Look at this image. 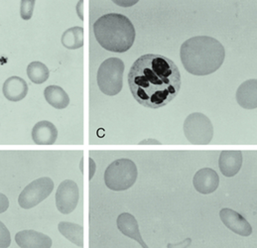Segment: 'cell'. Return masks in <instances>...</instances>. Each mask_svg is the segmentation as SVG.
Segmentation results:
<instances>
[{"instance_id":"obj_10","label":"cell","mask_w":257,"mask_h":248,"mask_svg":"<svg viewBox=\"0 0 257 248\" xmlns=\"http://www.w3.org/2000/svg\"><path fill=\"white\" fill-rule=\"evenodd\" d=\"M193 185L197 192L209 195L216 191L219 185V177L214 169L203 168L199 170L193 179Z\"/></svg>"},{"instance_id":"obj_15","label":"cell","mask_w":257,"mask_h":248,"mask_svg":"<svg viewBox=\"0 0 257 248\" xmlns=\"http://www.w3.org/2000/svg\"><path fill=\"white\" fill-rule=\"evenodd\" d=\"M236 101L245 109L257 108V80L251 79L241 83L236 90Z\"/></svg>"},{"instance_id":"obj_23","label":"cell","mask_w":257,"mask_h":248,"mask_svg":"<svg viewBox=\"0 0 257 248\" xmlns=\"http://www.w3.org/2000/svg\"><path fill=\"white\" fill-rule=\"evenodd\" d=\"M8 207H9L8 198L4 194L0 193V213L5 212L8 209Z\"/></svg>"},{"instance_id":"obj_20","label":"cell","mask_w":257,"mask_h":248,"mask_svg":"<svg viewBox=\"0 0 257 248\" xmlns=\"http://www.w3.org/2000/svg\"><path fill=\"white\" fill-rule=\"evenodd\" d=\"M27 76L32 83L41 84L48 81L50 77V71L44 63L35 61L28 65Z\"/></svg>"},{"instance_id":"obj_4","label":"cell","mask_w":257,"mask_h":248,"mask_svg":"<svg viewBox=\"0 0 257 248\" xmlns=\"http://www.w3.org/2000/svg\"><path fill=\"white\" fill-rule=\"evenodd\" d=\"M137 176V166L132 160L117 159L107 166L104 172V183L111 191H126L135 184Z\"/></svg>"},{"instance_id":"obj_26","label":"cell","mask_w":257,"mask_h":248,"mask_svg":"<svg viewBox=\"0 0 257 248\" xmlns=\"http://www.w3.org/2000/svg\"><path fill=\"white\" fill-rule=\"evenodd\" d=\"M113 2L115 4L123 6V7H129V6H132V5L137 3V1H124V0H122V1H113Z\"/></svg>"},{"instance_id":"obj_17","label":"cell","mask_w":257,"mask_h":248,"mask_svg":"<svg viewBox=\"0 0 257 248\" xmlns=\"http://www.w3.org/2000/svg\"><path fill=\"white\" fill-rule=\"evenodd\" d=\"M46 101L56 109H64L70 104L68 93L59 85H49L44 90Z\"/></svg>"},{"instance_id":"obj_16","label":"cell","mask_w":257,"mask_h":248,"mask_svg":"<svg viewBox=\"0 0 257 248\" xmlns=\"http://www.w3.org/2000/svg\"><path fill=\"white\" fill-rule=\"evenodd\" d=\"M2 92L6 99L17 102L26 97L28 93V84L24 79L13 76L8 78L3 83Z\"/></svg>"},{"instance_id":"obj_13","label":"cell","mask_w":257,"mask_h":248,"mask_svg":"<svg viewBox=\"0 0 257 248\" xmlns=\"http://www.w3.org/2000/svg\"><path fill=\"white\" fill-rule=\"evenodd\" d=\"M116 224L121 231L122 234L127 236L129 238L137 241L142 248H149L148 245L144 242L140 230H139V225L136 220V218L129 212H122L118 215L116 219Z\"/></svg>"},{"instance_id":"obj_25","label":"cell","mask_w":257,"mask_h":248,"mask_svg":"<svg viewBox=\"0 0 257 248\" xmlns=\"http://www.w3.org/2000/svg\"><path fill=\"white\" fill-rule=\"evenodd\" d=\"M95 170H96L95 162L91 158H89V180H91L93 178Z\"/></svg>"},{"instance_id":"obj_19","label":"cell","mask_w":257,"mask_h":248,"mask_svg":"<svg viewBox=\"0 0 257 248\" xmlns=\"http://www.w3.org/2000/svg\"><path fill=\"white\" fill-rule=\"evenodd\" d=\"M62 45L69 50H77L84 46V28L75 26L66 30L61 38Z\"/></svg>"},{"instance_id":"obj_7","label":"cell","mask_w":257,"mask_h":248,"mask_svg":"<svg viewBox=\"0 0 257 248\" xmlns=\"http://www.w3.org/2000/svg\"><path fill=\"white\" fill-rule=\"evenodd\" d=\"M54 190V182L49 177H42L27 185L18 197V204L24 209L38 206Z\"/></svg>"},{"instance_id":"obj_22","label":"cell","mask_w":257,"mask_h":248,"mask_svg":"<svg viewBox=\"0 0 257 248\" xmlns=\"http://www.w3.org/2000/svg\"><path fill=\"white\" fill-rule=\"evenodd\" d=\"M11 244V235L6 225L0 220V248H8Z\"/></svg>"},{"instance_id":"obj_21","label":"cell","mask_w":257,"mask_h":248,"mask_svg":"<svg viewBox=\"0 0 257 248\" xmlns=\"http://www.w3.org/2000/svg\"><path fill=\"white\" fill-rule=\"evenodd\" d=\"M35 0H21L20 1V16L23 20H30L33 16Z\"/></svg>"},{"instance_id":"obj_11","label":"cell","mask_w":257,"mask_h":248,"mask_svg":"<svg viewBox=\"0 0 257 248\" xmlns=\"http://www.w3.org/2000/svg\"><path fill=\"white\" fill-rule=\"evenodd\" d=\"M15 241L21 248H51L53 244L50 236L32 229L17 232Z\"/></svg>"},{"instance_id":"obj_14","label":"cell","mask_w":257,"mask_h":248,"mask_svg":"<svg viewBox=\"0 0 257 248\" xmlns=\"http://www.w3.org/2000/svg\"><path fill=\"white\" fill-rule=\"evenodd\" d=\"M31 136L37 145H53L58 138V129L52 122L42 120L34 125Z\"/></svg>"},{"instance_id":"obj_3","label":"cell","mask_w":257,"mask_h":248,"mask_svg":"<svg viewBox=\"0 0 257 248\" xmlns=\"http://www.w3.org/2000/svg\"><path fill=\"white\" fill-rule=\"evenodd\" d=\"M97 43L106 51L125 53L135 41V28L125 15L108 13L100 16L93 24Z\"/></svg>"},{"instance_id":"obj_12","label":"cell","mask_w":257,"mask_h":248,"mask_svg":"<svg viewBox=\"0 0 257 248\" xmlns=\"http://www.w3.org/2000/svg\"><path fill=\"white\" fill-rule=\"evenodd\" d=\"M241 151H222L219 154L218 167L221 174L225 177H234L242 167Z\"/></svg>"},{"instance_id":"obj_1","label":"cell","mask_w":257,"mask_h":248,"mask_svg":"<svg viewBox=\"0 0 257 248\" xmlns=\"http://www.w3.org/2000/svg\"><path fill=\"white\" fill-rule=\"evenodd\" d=\"M128 84L138 103L157 109L167 105L181 89L182 78L178 66L169 58L146 54L130 68Z\"/></svg>"},{"instance_id":"obj_6","label":"cell","mask_w":257,"mask_h":248,"mask_svg":"<svg viewBox=\"0 0 257 248\" xmlns=\"http://www.w3.org/2000/svg\"><path fill=\"white\" fill-rule=\"evenodd\" d=\"M187 140L194 145H207L214 137V126L211 119L201 112H194L187 116L183 125Z\"/></svg>"},{"instance_id":"obj_8","label":"cell","mask_w":257,"mask_h":248,"mask_svg":"<svg viewBox=\"0 0 257 248\" xmlns=\"http://www.w3.org/2000/svg\"><path fill=\"white\" fill-rule=\"evenodd\" d=\"M80 191L76 182L72 180L63 181L56 192L55 201L58 210L63 214L72 213L79 204Z\"/></svg>"},{"instance_id":"obj_18","label":"cell","mask_w":257,"mask_h":248,"mask_svg":"<svg viewBox=\"0 0 257 248\" xmlns=\"http://www.w3.org/2000/svg\"><path fill=\"white\" fill-rule=\"evenodd\" d=\"M60 233L72 243L83 247L84 246V227L78 223L61 221L58 224Z\"/></svg>"},{"instance_id":"obj_5","label":"cell","mask_w":257,"mask_h":248,"mask_svg":"<svg viewBox=\"0 0 257 248\" xmlns=\"http://www.w3.org/2000/svg\"><path fill=\"white\" fill-rule=\"evenodd\" d=\"M124 63L119 58H108L100 64L97 71V85L103 94L114 96L123 86Z\"/></svg>"},{"instance_id":"obj_9","label":"cell","mask_w":257,"mask_h":248,"mask_svg":"<svg viewBox=\"0 0 257 248\" xmlns=\"http://www.w3.org/2000/svg\"><path fill=\"white\" fill-rule=\"evenodd\" d=\"M219 217L228 229L240 236H249L252 233V227L246 218L231 208L220 209Z\"/></svg>"},{"instance_id":"obj_24","label":"cell","mask_w":257,"mask_h":248,"mask_svg":"<svg viewBox=\"0 0 257 248\" xmlns=\"http://www.w3.org/2000/svg\"><path fill=\"white\" fill-rule=\"evenodd\" d=\"M84 0H81L77 3V13L78 16L81 18V20H84Z\"/></svg>"},{"instance_id":"obj_2","label":"cell","mask_w":257,"mask_h":248,"mask_svg":"<svg viewBox=\"0 0 257 248\" xmlns=\"http://www.w3.org/2000/svg\"><path fill=\"white\" fill-rule=\"evenodd\" d=\"M181 62L194 76H209L223 64L225 50L218 40L210 36H196L184 42L180 49Z\"/></svg>"},{"instance_id":"obj_27","label":"cell","mask_w":257,"mask_h":248,"mask_svg":"<svg viewBox=\"0 0 257 248\" xmlns=\"http://www.w3.org/2000/svg\"><path fill=\"white\" fill-rule=\"evenodd\" d=\"M139 144H161V142H159L158 140H154V139H147V140H143V141L139 142Z\"/></svg>"}]
</instances>
